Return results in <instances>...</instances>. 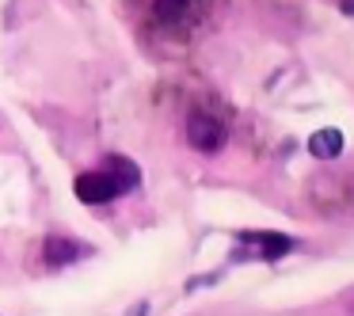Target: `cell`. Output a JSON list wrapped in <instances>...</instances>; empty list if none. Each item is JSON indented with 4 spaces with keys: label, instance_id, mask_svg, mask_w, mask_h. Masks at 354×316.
Listing matches in <instances>:
<instances>
[{
    "label": "cell",
    "instance_id": "1",
    "mask_svg": "<svg viewBox=\"0 0 354 316\" xmlns=\"http://www.w3.org/2000/svg\"><path fill=\"white\" fill-rule=\"evenodd\" d=\"M225 138H229L225 126L217 122L209 111H191V115H187V141H191L198 153H217V149L225 145Z\"/></svg>",
    "mask_w": 354,
    "mask_h": 316
},
{
    "label": "cell",
    "instance_id": "2",
    "mask_svg": "<svg viewBox=\"0 0 354 316\" xmlns=\"http://www.w3.org/2000/svg\"><path fill=\"white\" fill-rule=\"evenodd\" d=\"M73 191H77V198L84 202V206H103V202H115L118 198L115 183H111V176L103 168L80 171V176L73 179Z\"/></svg>",
    "mask_w": 354,
    "mask_h": 316
},
{
    "label": "cell",
    "instance_id": "3",
    "mask_svg": "<svg viewBox=\"0 0 354 316\" xmlns=\"http://www.w3.org/2000/svg\"><path fill=\"white\" fill-rule=\"evenodd\" d=\"M100 168L111 176V183H115V191H118V194H130L133 187L141 183V168L130 160V156L111 153V156H103V164H100Z\"/></svg>",
    "mask_w": 354,
    "mask_h": 316
},
{
    "label": "cell",
    "instance_id": "4",
    "mask_svg": "<svg viewBox=\"0 0 354 316\" xmlns=\"http://www.w3.org/2000/svg\"><path fill=\"white\" fill-rule=\"evenodd\" d=\"M84 252H88L84 244L62 236V232H50V236L42 240V259H46L50 267H69V263H77V255H84Z\"/></svg>",
    "mask_w": 354,
    "mask_h": 316
},
{
    "label": "cell",
    "instance_id": "5",
    "mask_svg": "<svg viewBox=\"0 0 354 316\" xmlns=\"http://www.w3.org/2000/svg\"><path fill=\"white\" fill-rule=\"evenodd\" d=\"M240 240L259 248V255H263L267 263L278 259V255H286V252H293V240L282 236V232H240Z\"/></svg>",
    "mask_w": 354,
    "mask_h": 316
},
{
    "label": "cell",
    "instance_id": "6",
    "mask_svg": "<svg viewBox=\"0 0 354 316\" xmlns=\"http://www.w3.org/2000/svg\"><path fill=\"white\" fill-rule=\"evenodd\" d=\"M308 153L316 156V160H335L339 153H343V130H316L313 138H308Z\"/></svg>",
    "mask_w": 354,
    "mask_h": 316
},
{
    "label": "cell",
    "instance_id": "7",
    "mask_svg": "<svg viewBox=\"0 0 354 316\" xmlns=\"http://www.w3.org/2000/svg\"><path fill=\"white\" fill-rule=\"evenodd\" d=\"M187 8H191V0H153L156 19H164V24H176V19H183Z\"/></svg>",
    "mask_w": 354,
    "mask_h": 316
}]
</instances>
